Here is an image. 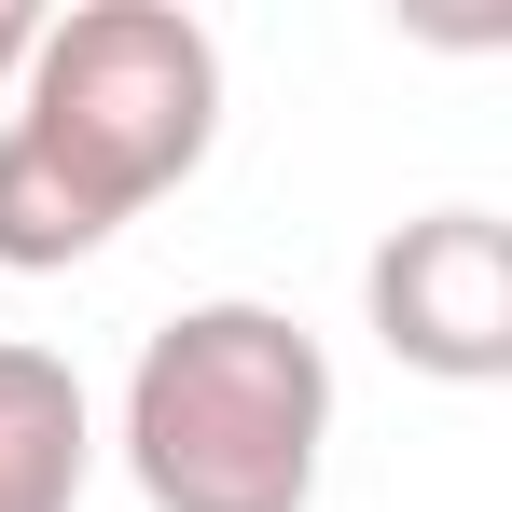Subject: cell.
<instances>
[{
	"label": "cell",
	"mask_w": 512,
	"mask_h": 512,
	"mask_svg": "<svg viewBox=\"0 0 512 512\" xmlns=\"http://www.w3.org/2000/svg\"><path fill=\"white\" fill-rule=\"evenodd\" d=\"M28 56H42V0H0V84H14Z\"/></svg>",
	"instance_id": "cell-5"
},
{
	"label": "cell",
	"mask_w": 512,
	"mask_h": 512,
	"mask_svg": "<svg viewBox=\"0 0 512 512\" xmlns=\"http://www.w3.org/2000/svg\"><path fill=\"white\" fill-rule=\"evenodd\" d=\"M360 291H374L388 360H416V374H443V388H499L512 374V236L485 222V208L402 222Z\"/></svg>",
	"instance_id": "cell-3"
},
{
	"label": "cell",
	"mask_w": 512,
	"mask_h": 512,
	"mask_svg": "<svg viewBox=\"0 0 512 512\" xmlns=\"http://www.w3.org/2000/svg\"><path fill=\"white\" fill-rule=\"evenodd\" d=\"M84 471H97L84 374L56 346L0 333V512H84Z\"/></svg>",
	"instance_id": "cell-4"
},
{
	"label": "cell",
	"mask_w": 512,
	"mask_h": 512,
	"mask_svg": "<svg viewBox=\"0 0 512 512\" xmlns=\"http://www.w3.org/2000/svg\"><path fill=\"white\" fill-rule=\"evenodd\" d=\"M333 443V360L277 305H180L125 374V471L153 512H305Z\"/></svg>",
	"instance_id": "cell-2"
},
{
	"label": "cell",
	"mask_w": 512,
	"mask_h": 512,
	"mask_svg": "<svg viewBox=\"0 0 512 512\" xmlns=\"http://www.w3.org/2000/svg\"><path fill=\"white\" fill-rule=\"evenodd\" d=\"M222 139V42L180 0H84L42 14L0 125V277H70Z\"/></svg>",
	"instance_id": "cell-1"
}]
</instances>
